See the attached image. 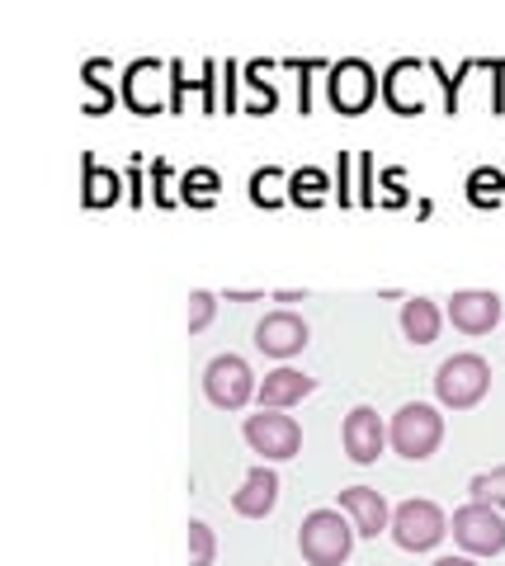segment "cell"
I'll return each mask as SVG.
<instances>
[{
	"mask_svg": "<svg viewBox=\"0 0 505 566\" xmlns=\"http://www.w3.org/2000/svg\"><path fill=\"white\" fill-rule=\"evenodd\" d=\"M298 547L307 566H345L355 547V524L345 510H312L298 528Z\"/></svg>",
	"mask_w": 505,
	"mask_h": 566,
	"instance_id": "6da1fadb",
	"label": "cell"
},
{
	"mask_svg": "<svg viewBox=\"0 0 505 566\" xmlns=\"http://www.w3.org/2000/svg\"><path fill=\"white\" fill-rule=\"evenodd\" d=\"M374 91H378V81H374V71L364 66V62H340V66H330V104H336L340 114L369 109Z\"/></svg>",
	"mask_w": 505,
	"mask_h": 566,
	"instance_id": "9c48e42d",
	"label": "cell"
},
{
	"mask_svg": "<svg viewBox=\"0 0 505 566\" xmlns=\"http://www.w3.org/2000/svg\"><path fill=\"white\" fill-rule=\"evenodd\" d=\"M317 392V378L298 374V368H274V374H265V382H260V411H288L293 401H303Z\"/></svg>",
	"mask_w": 505,
	"mask_h": 566,
	"instance_id": "5bb4252c",
	"label": "cell"
},
{
	"mask_svg": "<svg viewBox=\"0 0 505 566\" xmlns=\"http://www.w3.org/2000/svg\"><path fill=\"white\" fill-rule=\"evenodd\" d=\"M434 566H477V562H473V557H440Z\"/></svg>",
	"mask_w": 505,
	"mask_h": 566,
	"instance_id": "603a6c76",
	"label": "cell"
},
{
	"mask_svg": "<svg viewBox=\"0 0 505 566\" xmlns=\"http://www.w3.org/2000/svg\"><path fill=\"white\" fill-rule=\"evenodd\" d=\"M340 439H345V453H350L355 463H378L382 444H388V424L378 420L374 406H355V411L345 416Z\"/></svg>",
	"mask_w": 505,
	"mask_h": 566,
	"instance_id": "ba28073f",
	"label": "cell"
},
{
	"mask_svg": "<svg viewBox=\"0 0 505 566\" xmlns=\"http://www.w3.org/2000/svg\"><path fill=\"white\" fill-rule=\"evenodd\" d=\"M486 387H492V364H486L482 354H454V359H444L440 374H434V397L444 406H454V411L477 406L486 397Z\"/></svg>",
	"mask_w": 505,
	"mask_h": 566,
	"instance_id": "3957f363",
	"label": "cell"
},
{
	"mask_svg": "<svg viewBox=\"0 0 505 566\" xmlns=\"http://www.w3.org/2000/svg\"><path fill=\"white\" fill-rule=\"evenodd\" d=\"M444 534H449V520L434 501H402L392 510V538L407 553H430V547H440Z\"/></svg>",
	"mask_w": 505,
	"mask_h": 566,
	"instance_id": "8992f818",
	"label": "cell"
},
{
	"mask_svg": "<svg viewBox=\"0 0 505 566\" xmlns=\"http://www.w3.org/2000/svg\"><path fill=\"white\" fill-rule=\"evenodd\" d=\"M454 543L463 547V557H496L505 547V520L496 505L467 501L454 510Z\"/></svg>",
	"mask_w": 505,
	"mask_h": 566,
	"instance_id": "277c9868",
	"label": "cell"
},
{
	"mask_svg": "<svg viewBox=\"0 0 505 566\" xmlns=\"http://www.w3.org/2000/svg\"><path fill=\"white\" fill-rule=\"evenodd\" d=\"M278 185H284V170H255L251 175V199L255 203H278Z\"/></svg>",
	"mask_w": 505,
	"mask_h": 566,
	"instance_id": "ffe728a7",
	"label": "cell"
},
{
	"mask_svg": "<svg viewBox=\"0 0 505 566\" xmlns=\"http://www.w3.org/2000/svg\"><path fill=\"white\" fill-rule=\"evenodd\" d=\"M467 491H473V501H482V505H505V468L477 472L473 482H467Z\"/></svg>",
	"mask_w": 505,
	"mask_h": 566,
	"instance_id": "e0dca14e",
	"label": "cell"
},
{
	"mask_svg": "<svg viewBox=\"0 0 505 566\" xmlns=\"http://www.w3.org/2000/svg\"><path fill=\"white\" fill-rule=\"evenodd\" d=\"M255 345L274 354V359H293L307 345V322L298 312H270L265 322L255 326Z\"/></svg>",
	"mask_w": 505,
	"mask_h": 566,
	"instance_id": "7c38bea8",
	"label": "cell"
},
{
	"mask_svg": "<svg viewBox=\"0 0 505 566\" xmlns=\"http://www.w3.org/2000/svg\"><path fill=\"white\" fill-rule=\"evenodd\" d=\"M449 322H454L463 335H486L501 322V297L486 289H463L449 297Z\"/></svg>",
	"mask_w": 505,
	"mask_h": 566,
	"instance_id": "30bf717a",
	"label": "cell"
},
{
	"mask_svg": "<svg viewBox=\"0 0 505 566\" xmlns=\"http://www.w3.org/2000/svg\"><path fill=\"white\" fill-rule=\"evenodd\" d=\"M274 501H278V472L260 463L246 472V482H241V491L232 495V510L241 520H265L274 510Z\"/></svg>",
	"mask_w": 505,
	"mask_h": 566,
	"instance_id": "4fadbf2b",
	"label": "cell"
},
{
	"mask_svg": "<svg viewBox=\"0 0 505 566\" xmlns=\"http://www.w3.org/2000/svg\"><path fill=\"white\" fill-rule=\"evenodd\" d=\"M185 193H194L199 203H208V199L218 193V170H208V166L189 170V175H185Z\"/></svg>",
	"mask_w": 505,
	"mask_h": 566,
	"instance_id": "44dd1931",
	"label": "cell"
},
{
	"mask_svg": "<svg viewBox=\"0 0 505 566\" xmlns=\"http://www.w3.org/2000/svg\"><path fill=\"white\" fill-rule=\"evenodd\" d=\"M440 307L430 303V297H407L402 303V335L411 345H434V335H440Z\"/></svg>",
	"mask_w": 505,
	"mask_h": 566,
	"instance_id": "9a60e30c",
	"label": "cell"
},
{
	"mask_svg": "<svg viewBox=\"0 0 505 566\" xmlns=\"http://www.w3.org/2000/svg\"><path fill=\"white\" fill-rule=\"evenodd\" d=\"M203 392L213 406H222V411H241V406L260 392V382L241 354H218V359L203 368Z\"/></svg>",
	"mask_w": 505,
	"mask_h": 566,
	"instance_id": "5b68a950",
	"label": "cell"
},
{
	"mask_svg": "<svg viewBox=\"0 0 505 566\" xmlns=\"http://www.w3.org/2000/svg\"><path fill=\"white\" fill-rule=\"evenodd\" d=\"M440 439H444V416L430 401H407L388 424V444L402 458H411V463H425L440 449Z\"/></svg>",
	"mask_w": 505,
	"mask_h": 566,
	"instance_id": "7a4b0ae2",
	"label": "cell"
},
{
	"mask_svg": "<svg viewBox=\"0 0 505 566\" xmlns=\"http://www.w3.org/2000/svg\"><path fill=\"white\" fill-rule=\"evenodd\" d=\"M246 444L265 458V463H284V458H298V449H303V424L284 411L246 416Z\"/></svg>",
	"mask_w": 505,
	"mask_h": 566,
	"instance_id": "52a82bcc",
	"label": "cell"
},
{
	"mask_svg": "<svg viewBox=\"0 0 505 566\" xmlns=\"http://www.w3.org/2000/svg\"><path fill=\"white\" fill-rule=\"evenodd\" d=\"M340 510L350 515L355 534H364V538H378L382 528H392V510L382 501V491H374V486H345Z\"/></svg>",
	"mask_w": 505,
	"mask_h": 566,
	"instance_id": "8fae6325",
	"label": "cell"
},
{
	"mask_svg": "<svg viewBox=\"0 0 505 566\" xmlns=\"http://www.w3.org/2000/svg\"><path fill=\"white\" fill-rule=\"evenodd\" d=\"M213 312H218V297L213 293H189V316H185V322H189V335H199V331H208V322H213Z\"/></svg>",
	"mask_w": 505,
	"mask_h": 566,
	"instance_id": "d6986e66",
	"label": "cell"
},
{
	"mask_svg": "<svg viewBox=\"0 0 505 566\" xmlns=\"http://www.w3.org/2000/svg\"><path fill=\"white\" fill-rule=\"evenodd\" d=\"M213 553H218L213 528L203 520H189V566H213Z\"/></svg>",
	"mask_w": 505,
	"mask_h": 566,
	"instance_id": "2e32d148",
	"label": "cell"
},
{
	"mask_svg": "<svg viewBox=\"0 0 505 566\" xmlns=\"http://www.w3.org/2000/svg\"><path fill=\"white\" fill-rule=\"evenodd\" d=\"M288 185H293V199H298V203H317L326 193V175L317 166H307L298 175H288Z\"/></svg>",
	"mask_w": 505,
	"mask_h": 566,
	"instance_id": "ac0fdd59",
	"label": "cell"
},
{
	"mask_svg": "<svg viewBox=\"0 0 505 566\" xmlns=\"http://www.w3.org/2000/svg\"><path fill=\"white\" fill-rule=\"evenodd\" d=\"M109 185L118 189V180H104V175H95V180H91V203H104V199H109Z\"/></svg>",
	"mask_w": 505,
	"mask_h": 566,
	"instance_id": "7402d4cb",
	"label": "cell"
}]
</instances>
